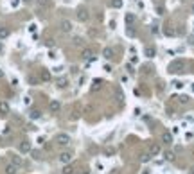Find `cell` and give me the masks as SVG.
Returning a JSON list of instances; mask_svg holds the SVG:
<instances>
[{"label": "cell", "mask_w": 194, "mask_h": 174, "mask_svg": "<svg viewBox=\"0 0 194 174\" xmlns=\"http://www.w3.org/2000/svg\"><path fill=\"white\" fill-rule=\"evenodd\" d=\"M113 153H115V149H113V147H110V149H106V151H104V155H106V156H112Z\"/></svg>", "instance_id": "d6a6232c"}, {"label": "cell", "mask_w": 194, "mask_h": 174, "mask_svg": "<svg viewBox=\"0 0 194 174\" xmlns=\"http://www.w3.org/2000/svg\"><path fill=\"white\" fill-rule=\"evenodd\" d=\"M36 2H38L40 7H43V9H49V7L52 5V2H50V0H36Z\"/></svg>", "instance_id": "44dd1931"}, {"label": "cell", "mask_w": 194, "mask_h": 174, "mask_svg": "<svg viewBox=\"0 0 194 174\" xmlns=\"http://www.w3.org/2000/svg\"><path fill=\"white\" fill-rule=\"evenodd\" d=\"M9 29L7 27H0V39H5V38H9Z\"/></svg>", "instance_id": "ffe728a7"}, {"label": "cell", "mask_w": 194, "mask_h": 174, "mask_svg": "<svg viewBox=\"0 0 194 174\" xmlns=\"http://www.w3.org/2000/svg\"><path fill=\"white\" fill-rule=\"evenodd\" d=\"M189 43H191V45H194V36H189Z\"/></svg>", "instance_id": "b9f144b4"}, {"label": "cell", "mask_w": 194, "mask_h": 174, "mask_svg": "<svg viewBox=\"0 0 194 174\" xmlns=\"http://www.w3.org/2000/svg\"><path fill=\"white\" fill-rule=\"evenodd\" d=\"M29 83H31V84H33V86H34V84H36V83H38V79H36V77H33V76H31V77H29Z\"/></svg>", "instance_id": "e575fe53"}, {"label": "cell", "mask_w": 194, "mask_h": 174, "mask_svg": "<svg viewBox=\"0 0 194 174\" xmlns=\"http://www.w3.org/2000/svg\"><path fill=\"white\" fill-rule=\"evenodd\" d=\"M72 158H74V155H72L70 151H63V153L59 155V162H61L63 165H67V163H70V162H72Z\"/></svg>", "instance_id": "3957f363"}, {"label": "cell", "mask_w": 194, "mask_h": 174, "mask_svg": "<svg viewBox=\"0 0 194 174\" xmlns=\"http://www.w3.org/2000/svg\"><path fill=\"white\" fill-rule=\"evenodd\" d=\"M164 34H165V36H176V31L173 27H165V29H164Z\"/></svg>", "instance_id": "d4e9b609"}, {"label": "cell", "mask_w": 194, "mask_h": 174, "mask_svg": "<svg viewBox=\"0 0 194 174\" xmlns=\"http://www.w3.org/2000/svg\"><path fill=\"white\" fill-rule=\"evenodd\" d=\"M144 54H146V58H155V54H156L155 47H146V50H144Z\"/></svg>", "instance_id": "e0dca14e"}, {"label": "cell", "mask_w": 194, "mask_h": 174, "mask_svg": "<svg viewBox=\"0 0 194 174\" xmlns=\"http://www.w3.org/2000/svg\"><path fill=\"white\" fill-rule=\"evenodd\" d=\"M9 160H11V163L16 165V167L22 165V156H18V155H9Z\"/></svg>", "instance_id": "5bb4252c"}, {"label": "cell", "mask_w": 194, "mask_h": 174, "mask_svg": "<svg viewBox=\"0 0 194 174\" xmlns=\"http://www.w3.org/2000/svg\"><path fill=\"white\" fill-rule=\"evenodd\" d=\"M191 11H192V15H194V2H192V7H191Z\"/></svg>", "instance_id": "bcb514c9"}, {"label": "cell", "mask_w": 194, "mask_h": 174, "mask_svg": "<svg viewBox=\"0 0 194 174\" xmlns=\"http://www.w3.org/2000/svg\"><path fill=\"white\" fill-rule=\"evenodd\" d=\"M102 84H104V83H102V79H95V81H94V84H92V92H99V90L102 88Z\"/></svg>", "instance_id": "2e32d148"}, {"label": "cell", "mask_w": 194, "mask_h": 174, "mask_svg": "<svg viewBox=\"0 0 194 174\" xmlns=\"http://www.w3.org/2000/svg\"><path fill=\"white\" fill-rule=\"evenodd\" d=\"M149 155H151V156L160 155V145H158V144H153V145L149 147Z\"/></svg>", "instance_id": "ac0fdd59"}, {"label": "cell", "mask_w": 194, "mask_h": 174, "mask_svg": "<svg viewBox=\"0 0 194 174\" xmlns=\"http://www.w3.org/2000/svg\"><path fill=\"white\" fill-rule=\"evenodd\" d=\"M56 86H58L59 90L67 88V86H68V79H67V77H59L58 81H56Z\"/></svg>", "instance_id": "4fadbf2b"}, {"label": "cell", "mask_w": 194, "mask_h": 174, "mask_svg": "<svg viewBox=\"0 0 194 174\" xmlns=\"http://www.w3.org/2000/svg\"><path fill=\"white\" fill-rule=\"evenodd\" d=\"M104 70H106V72H112L113 68H112V65H104Z\"/></svg>", "instance_id": "f35d334b"}, {"label": "cell", "mask_w": 194, "mask_h": 174, "mask_svg": "<svg viewBox=\"0 0 194 174\" xmlns=\"http://www.w3.org/2000/svg\"><path fill=\"white\" fill-rule=\"evenodd\" d=\"M180 70H183V61H175V63H171L169 72H180Z\"/></svg>", "instance_id": "9c48e42d"}, {"label": "cell", "mask_w": 194, "mask_h": 174, "mask_svg": "<svg viewBox=\"0 0 194 174\" xmlns=\"http://www.w3.org/2000/svg\"><path fill=\"white\" fill-rule=\"evenodd\" d=\"M115 97H117V101H119V104L124 102V94L120 92V88H115Z\"/></svg>", "instance_id": "cb8c5ba5"}, {"label": "cell", "mask_w": 194, "mask_h": 174, "mask_svg": "<svg viewBox=\"0 0 194 174\" xmlns=\"http://www.w3.org/2000/svg\"><path fill=\"white\" fill-rule=\"evenodd\" d=\"M40 117H41V111H40V110H31V113H29V118H31V120H36Z\"/></svg>", "instance_id": "603a6c76"}, {"label": "cell", "mask_w": 194, "mask_h": 174, "mask_svg": "<svg viewBox=\"0 0 194 174\" xmlns=\"http://www.w3.org/2000/svg\"><path fill=\"white\" fill-rule=\"evenodd\" d=\"M72 43H74L76 47H83V43H85V39L81 38V36H76V38L72 39Z\"/></svg>", "instance_id": "484cf974"}, {"label": "cell", "mask_w": 194, "mask_h": 174, "mask_svg": "<svg viewBox=\"0 0 194 174\" xmlns=\"http://www.w3.org/2000/svg\"><path fill=\"white\" fill-rule=\"evenodd\" d=\"M4 172H5V174H16V172H18V167H16V165H13V163H9V165H5Z\"/></svg>", "instance_id": "9a60e30c"}, {"label": "cell", "mask_w": 194, "mask_h": 174, "mask_svg": "<svg viewBox=\"0 0 194 174\" xmlns=\"http://www.w3.org/2000/svg\"><path fill=\"white\" fill-rule=\"evenodd\" d=\"M4 77V70H2V68H0V79Z\"/></svg>", "instance_id": "ee69618b"}, {"label": "cell", "mask_w": 194, "mask_h": 174, "mask_svg": "<svg viewBox=\"0 0 194 174\" xmlns=\"http://www.w3.org/2000/svg\"><path fill=\"white\" fill-rule=\"evenodd\" d=\"M192 92H194V84H192Z\"/></svg>", "instance_id": "c3c4849f"}, {"label": "cell", "mask_w": 194, "mask_h": 174, "mask_svg": "<svg viewBox=\"0 0 194 174\" xmlns=\"http://www.w3.org/2000/svg\"><path fill=\"white\" fill-rule=\"evenodd\" d=\"M63 174H74V167H72V165H68V163H67V165H65V167H63Z\"/></svg>", "instance_id": "4316f807"}, {"label": "cell", "mask_w": 194, "mask_h": 174, "mask_svg": "<svg viewBox=\"0 0 194 174\" xmlns=\"http://www.w3.org/2000/svg\"><path fill=\"white\" fill-rule=\"evenodd\" d=\"M31 149H33V147H31V142H27V140L20 142V145H18L20 153H23V155H25V153H31Z\"/></svg>", "instance_id": "8992f818"}, {"label": "cell", "mask_w": 194, "mask_h": 174, "mask_svg": "<svg viewBox=\"0 0 194 174\" xmlns=\"http://www.w3.org/2000/svg\"><path fill=\"white\" fill-rule=\"evenodd\" d=\"M31 156H33L34 160H41V151H36V149L33 151V149H31Z\"/></svg>", "instance_id": "83f0119b"}, {"label": "cell", "mask_w": 194, "mask_h": 174, "mask_svg": "<svg viewBox=\"0 0 194 174\" xmlns=\"http://www.w3.org/2000/svg\"><path fill=\"white\" fill-rule=\"evenodd\" d=\"M45 45H47V47H54L56 43H54V39H52V38H49L47 41H45Z\"/></svg>", "instance_id": "1f68e13d"}, {"label": "cell", "mask_w": 194, "mask_h": 174, "mask_svg": "<svg viewBox=\"0 0 194 174\" xmlns=\"http://www.w3.org/2000/svg\"><path fill=\"white\" fill-rule=\"evenodd\" d=\"M142 174H149V171H144V172H142Z\"/></svg>", "instance_id": "7dc6e473"}, {"label": "cell", "mask_w": 194, "mask_h": 174, "mask_svg": "<svg viewBox=\"0 0 194 174\" xmlns=\"http://www.w3.org/2000/svg\"><path fill=\"white\" fill-rule=\"evenodd\" d=\"M191 174H194V169H192V172H191Z\"/></svg>", "instance_id": "681fc988"}, {"label": "cell", "mask_w": 194, "mask_h": 174, "mask_svg": "<svg viewBox=\"0 0 194 174\" xmlns=\"http://www.w3.org/2000/svg\"><path fill=\"white\" fill-rule=\"evenodd\" d=\"M173 142H175V138H173V133H169V131L162 133V144H165V145H171Z\"/></svg>", "instance_id": "ba28073f"}, {"label": "cell", "mask_w": 194, "mask_h": 174, "mask_svg": "<svg viewBox=\"0 0 194 174\" xmlns=\"http://www.w3.org/2000/svg\"><path fill=\"white\" fill-rule=\"evenodd\" d=\"M23 4H31V2H34V0H22Z\"/></svg>", "instance_id": "7bdbcfd3"}, {"label": "cell", "mask_w": 194, "mask_h": 174, "mask_svg": "<svg viewBox=\"0 0 194 174\" xmlns=\"http://www.w3.org/2000/svg\"><path fill=\"white\" fill-rule=\"evenodd\" d=\"M81 58L86 59V61H92V59H94V50L88 49V47H85V49L81 50Z\"/></svg>", "instance_id": "5b68a950"}, {"label": "cell", "mask_w": 194, "mask_h": 174, "mask_svg": "<svg viewBox=\"0 0 194 174\" xmlns=\"http://www.w3.org/2000/svg\"><path fill=\"white\" fill-rule=\"evenodd\" d=\"M49 110H50V113H58L59 110H61V102L56 101V99L50 101V102H49Z\"/></svg>", "instance_id": "52a82bcc"}, {"label": "cell", "mask_w": 194, "mask_h": 174, "mask_svg": "<svg viewBox=\"0 0 194 174\" xmlns=\"http://www.w3.org/2000/svg\"><path fill=\"white\" fill-rule=\"evenodd\" d=\"M29 31H31V32H34V31H36V25H34V23H31V25H29Z\"/></svg>", "instance_id": "74e56055"}, {"label": "cell", "mask_w": 194, "mask_h": 174, "mask_svg": "<svg viewBox=\"0 0 194 174\" xmlns=\"http://www.w3.org/2000/svg\"><path fill=\"white\" fill-rule=\"evenodd\" d=\"M175 86H176V88H182V86H183V83H180V81H176V83H175Z\"/></svg>", "instance_id": "ab89813d"}, {"label": "cell", "mask_w": 194, "mask_h": 174, "mask_svg": "<svg viewBox=\"0 0 194 174\" xmlns=\"http://www.w3.org/2000/svg\"><path fill=\"white\" fill-rule=\"evenodd\" d=\"M76 18H78L79 22H86V20L90 18V13H88V9H86V7H79L78 13H76Z\"/></svg>", "instance_id": "7a4b0ae2"}, {"label": "cell", "mask_w": 194, "mask_h": 174, "mask_svg": "<svg viewBox=\"0 0 194 174\" xmlns=\"http://www.w3.org/2000/svg\"><path fill=\"white\" fill-rule=\"evenodd\" d=\"M112 7H115V9L122 7V0H112Z\"/></svg>", "instance_id": "f546056e"}, {"label": "cell", "mask_w": 194, "mask_h": 174, "mask_svg": "<svg viewBox=\"0 0 194 174\" xmlns=\"http://www.w3.org/2000/svg\"><path fill=\"white\" fill-rule=\"evenodd\" d=\"M151 32H153V34L158 32V25H153V27H151Z\"/></svg>", "instance_id": "8d00e7d4"}, {"label": "cell", "mask_w": 194, "mask_h": 174, "mask_svg": "<svg viewBox=\"0 0 194 174\" xmlns=\"http://www.w3.org/2000/svg\"><path fill=\"white\" fill-rule=\"evenodd\" d=\"M22 0H11V7H18Z\"/></svg>", "instance_id": "836d02e7"}, {"label": "cell", "mask_w": 194, "mask_h": 174, "mask_svg": "<svg viewBox=\"0 0 194 174\" xmlns=\"http://www.w3.org/2000/svg\"><path fill=\"white\" fill-rule=\"evenodd\" d=\"M59 29H61V32H72V22L70 20H61V23H59Z\"/></svg>", "instance_id": "277c9868"}, {"label": "cell", "mask_w": 194, "mask_h": 174, "mask_svg": "<svg viewBox=\"0 0 194 174\" xmlns=\"http://www.w3.org/2000/svg\"><path fill=\"white\" fill-rule=\"evenodd\" d=\"M112 174H119V171H117V169H113V171H112Z\"/></svg>", "instance_id": "f6af8a7d"}, {"label": "cell", "mask_w": 194, "mask_h": 174, "mask_svg": "<svg viewBox=\"0 0 194 174\" xmlns=\"http://www.w3.org/2000/svg\"><path fill=\"white\" fill-rule=\"evenodd\" d=\"M56 144L61 145V147H67V145L70 144V136L67 135V133H59V135L56 136Z\"/></svg>", "instance_id": "6da1fadb"}, {"label": "cell", "mask_w": 194, "mask_h": 174, "mask_svg": "<svg viewBox=\"0 0 194 174\" xmlns=\"http://www.w3.org/2000/svg\"><path fill=\"white\" fill-rule=\"evenodd\" d=\"M149 158H151L149 153H144V155L140 156V162H142V163H147V162H149Z\"/></svg>", "instance_id": "f1b7e54d"}, {"label": "cell", "mask_w": 194, "mask_h": 174, "mask_svg": "<svg viewBox=\"0 0 194 174\" xmlns=\"http://www.w3.org/2000/svg\"><path fill=\"white\" fill-rule=\"evenodd\" d=\"M4 52V43H2V39H0V54Z\"/></svg>", "instance_id": "60d3db41"}, {"label": "cell", "mask_w": 194, "mask_h": 174, "mask_svg": "<svg viewBox=\"0 0 194 174\" xmlns=\"http://www.w3.org/2000/svg\"><path fill=\"white\" fill-rule=\"evenodd\" d=\"M102 56H104L106 59H112L113 56H115V50H113L112 47H106V49L102 50Z\"/></svg>", "instance_id": "7c38bea8"}, {"label": "cell", "mask_w": 194, "mask_h": 174, "mask_svg": "<svg viewBox=\"0 0 194 174\" xmlns=\"http://www.w3.org/2000/svg\"><path fill=\"white\" fill-rule=\"evenodd\" d=\"M9 113V104L7 102H0V115H7Z\"/></svg>", "instance_id": "d6986e66"}, {"label": "cell", "mask_w": 194, "mask_h": 174, "mask_svg": "<svg viewBox=\"0 0 194 174\" xmlns=\"http://www.w3.org/2000/svg\"><path fill=\"white\" fill-rule=\"evenodd\" d=\"M164 158H165L167 162H175V160H176V155L173 153V151H165V153H164Z\"/></svg>", "instance_id": "7402d4cb"}, {"label": "cell", "mask_w": 194, "mask_h": 174, "mask_svg": "<svg viewBox=\"0 0 194 174\" xmlns=\"http://www.w3.org/2000/svg\"><path fill=\"white\" fill-rule=\"evenodd\" d=\"M124 22H126V25H128V27H131V25L137 22V16L133 15V13H128V15H126V18H124Z\"/></svg>", "instance_id": "30bf717a"}, {"label": "cell", "mask_w": 194, "mask_h": 174, "mask_svg": "<svg viewBox=\"0 0 194 174\" xmlns=\"http://www.w3.org/2000/svg\"><path fill=\"white\" fill-rule=\"evenodd\" d=\"M126 70H128L130 74H135V70H133V67H131V65H126Z\"/></svg>", "instance_id": "d590c367"}, {"label": "cell", "mask_w": 194, "mask_h": 174, "mask_svg": "<svg viewBox=\"0 0 194 174\" xmlns=\"http://www.w3.org/2000/svg\"><path fill=\"white\" fill-rule=\"evenodd\" d=\"M178 102H180V104H187V102H189V97H187V95L178 97Z\"/></svg>", "instance_id": "4dcf8cb0"}, {"label": "cell", "mask_w": 194, "mask_h": 174, "mask_svg": "<svg viewBox=\"0 0 194 174\" xmlns=\"http://www.w3.org/2000/svg\"><path fill=\"white\" fill-rule=\"evenodd\" d=\"M40 79H41L43 83H49V81H50V72H49L47 68H43V70L40 72Z\"/></svg>", "instance_id": "8fae6325"}]
</instances>
